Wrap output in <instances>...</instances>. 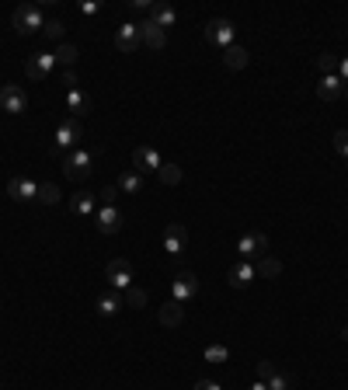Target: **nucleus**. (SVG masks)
<instances>
[{
	"label": "nucleus",
	"instance_id": "7",
	"mask_svg": "<svg viewBox=\"0 0 348 390\" xmlns=\"http://www.w3.org/2000/svg\"><path fill=\"white\" fill-rule=\"evenodd\" d=\"M234 21H226V18H213L209 25H206V39L213 42V45H219V49H230L234 45Z\"/></svg>",
	"mask_w": 348,
	"mask_h": 390
},
{
	"label": "nucleus",
	"instance_id": "42",
	"mask_svg": "<svg viewBox=\"0 0 348 390\" xmlns=\"http://www.w3.org/2000/svg\"><path fill=\"white\" fill-rule=\"evenodd\" d=\"M248 390H268V383H265V380H254V383H251Z\"/></svg>",
	"mask_w": 348,
	"mask_h": 390
},
{
	"label": "nucleus",
	"instance_id": "16",
	"mask_svg": "<svg viewBox=\"0 0 348 390\" xmlns=\"http://www.w3.org/2000/svg\"><path fill=\"white\" fill-rule=\"evenodd\" d=\"M140 42L150 45V49H164V45H167V32L157 28L153 21H143V25H140Z\"/></svg>",
	"mask_w": 348,
	"mask_h": 390
},
{
	"label": "nucleus",
	"instance_id": "29",
	"mask_svg": "<svg viewBox=\"0 0 348 390\" xmlns=\"http://www.w3.org/2000/svg\"><path fill=\"white\" fill-rule=\"evenodd\" d=\"M338 56L334 52H320V60H317V70H320V77H331V74H338Z\"/></svg>",
	"mask_w": 348,
	"mask_h": 390
},
{
	"label": "nucleus",
	"instance_id": "33",
	"mask_svg": "<svg viewBox=\"0 0 348 390\" xmlns=\"http://www.w3.org/2000/svg\"><path fill=\"white\" fill-rule=\"evenodd\" d=\"M42 32H45V39H63V32H67V28H63V21H56V18H52V21H45V28H42Z\"/></svg>",
	"mask_w": 348,
	"mask_h": 390
},
{
	"label": "nucleus",
	"instance_id": "23",
	"mask_svg": "<svg viewBox=\"0 0 348 390\" xmlns=\"http://www.w3.org/2000/svg\"><path fill=\"white\" fill-rule=\"evenodd\" d=\"M70 206H74L77 216H94V213H98V199H94L91 192H77Z\"/></svg>",
	"mask_w": 348,
	"mask_h": 390
},
{
	"label": "nucleus",
	"instance_id": "19",
	"mask_svg": "<svg viewBox=\"0 0 348 390\" xmlns=\"http://www.w3.org/2000/svg\"><path fill=\"white\" fill-rule=\"evenodd\" d=\"M341 91H345V84H341V77H338V74L320 77V84H317V98H320V101H338V98H341Z\"/></svg>",
	"mask_w": 348,
	"mask_h": 390
},
{
	"label": "nucleus",
	"instance_id": "34",
	"mask_svg": "<svg viewBox=\"0 0 348 390\" xmlns=\"http://www.w3.org/2000/svg\"><path fill=\"white\" fill-rule=\"evenodd\" d=\"M334 150L348 160V129H338V133H334Z\"/></svg>",
	"mask_w": 348,
	"mask_h": 390
},
{
	"label": "nucleus",
	"instance_id": "17",
	"mask_svg": "<svg viewBox=\"0 0 348 390\" xmlns=\"http://www.w3.org/2000/svg\"><path fill=\"white\" fill-rule=\"evenodd\" d=\"M126 307V300H122V293H105V296H98V303H94V310H98V317H115Z\"/></svg>",
	"mask_w": 348,
	"mask_h": 390
},
{
	"label": "nucleus",
	"instance_id": "38",
	"mask_svg": "<svg viewBox=\"0 0 348 390\" xmlns=\"http://www.w3.org/2000/svg\"><path fill=\"white\" fill-rule=\"evenodd\" d=\"M192 390H223V387H219L216 380H199V383H195Z\"/></svg>",
	"mask_w": 348,
	"mask_h": 390
},
{
	"label": "nucleus",
	"instance_id": "6",
	"mask_svg": "<svg viewBox=\"0 0 348 390\" xmlns=\"http://www.w3.org/2000/svg\"><path fill=\"white\" fill-rule=\"evenodd\" d=\"M0 108L11 111V116H21V111H28V94H25V87L4 84V87H0Z\"/></svg>",
	"mask_w": 348,
	"mask_h": 390
},
{
	"label": "nucleus",
	"instance_id": "3",
	"mask_svg": "<svg viewBox=\"0 0 348 390\" xmlns=\"http://www.w3.org/2000/svg\"><path fill=\"white\" fill-rule=\"evenodd\" d=\"M80 140H84V126H80V119H63L60 129H56V150L70 153V150L80 147Z\"/></svg>",
	"mask_w": 348,
	"mask_h": 390
},
{
	"label": "nucleus",
	"instance_id": "36",
	"mask_svg": "<svg viewBox=\"0 0 348 390\" xmlns=\"http://www.w3.org/2000/svg\"><path fill=\"white\" fill-rule=\"evenodd\" d=\"M63 87H67V94L80 87V80H77V74H74V70H63Z\"/></svg>",
	"mask_w": 348,
	"mask_h": 390
},
{
	"label": "nucleus",
	"instance_id": "2",
	"mask_svg": "<svg viewBox=\"0 0 348 390\" xmlns=\"http://www.w3.org/2000/svg\"><path fill=\"white\" fill-rule=\"evenodd\" d=\"M105 279L111 283L115 293H126V290L133 286V261H129V258H111V261L105 265Z\"/></svg>",
	"mask_w": 348,
	"mask_h": 390
},
{
	"label": "nucleus",
	"instance_id": "18",
	"mask_svg": "<svg viewBox=\"0 0 348 390\" xmlns=\"http://www.w3.org/2000/svg\"><path fill=\"white\" fill-rule=\"evenodd\" d=\"M248 63H251V56H248L244 45H230V49H223V67H226V70H244Z\"/></svg>",
	"mask_w": 348,
	"mask_h": 390
},
{
	"label": "nucleus",
	"instance_id": "12",
	"mask_svg": "<svg viewBox=\"0 0 348 390\" xmlns=\"http://www.w3.org/2000/svg\"><path fill=\"white\" fill-rule=\"evenodd\" d=\"M94 219H98V230H101V234H119V230H122V213H119V206H101V209L94 213Z\"/></svg>",
	"mask_w": 348,
	"mask_h": 390
},
{
	"label": "nucleus",
	"instance_id": "11",
	"mask_svg": "<svg viewBox=\"0 0 348 390\" xmlns=\"http://www.w3.org/2000/svg\"><path fill=\"white\" fill-rule=\"evenodd\" d=\"M52 67H56V56H52V52H35V56H28L25 74H28L32 80H45V77L52 74Z\"/></svg>",
	"mask_w": 348,
	"mask_h": 390
},
{
	"label": "nucleus",
	"instance_id": "35",
	"mask_svg": "<svg viewBox=\"0 0 348 390\" xmlns=\"http://www.w3.org/2000/svg\"><path fill=\"white\" fill-rule=\"evenodd\" d=\"M115 195H119V185H105L101 188V202L105 206H115Z\"/></svg>",
	"mask_w": 348,
	"mask_h": 390
},
{
	"label": "nucleus",
	"instance_id": "20",
	"mask_svg": "<svg viewBox=\"0 0 348 390\" xmlns=\"http://www.w3.org/2000/svg\"><path fill=\"white\" fill-rule=\"evenodd\" d=\"M146 21H153L157 28H164V32H167L174 21H178V14H174V8H171V4H153V8H150V14H146Z\"/></svg>",
	"mask_w": 348,
	"mask_h": 390
},
{
	"label": "nucleus",
	"instance_id": "14",
	"mask_svg": "<svg viewBox=\"0 0 348 390\" xmlns=\"http://www.w3.org/2000/svg\"><path fill=\"white\" fill-rule=\"evenodd\" d=\"M258 279V272H254V265L251 261H237L234 268H230V275H226V283L234 286V290H248L251 283Z\"/></svg>",
	"mask_w": 348,
	"mask_h": 390
},
{
	"label": "nucleus",
	"instance_id": "25",
	"mask_svg": "<svg viewBox=\"0 0 348 390\" xmlns=\"http://www.w3.org/2000/svg\"><path fill=\"white\" fill-rule=\"evenodd\" d=\"M52 56H56V63H63V67H74V63L80 60V49H77L74 42H63V45L56 49Z\"/></svg>",
	"mask_w": 348,
	"mask_h": 390
},
{
	"label": "nucleus",
	"instance_id": "13",
	"mask_svg": "<svg viewBox=\"0 0 348 390\" xmlns=\"http://www.w3.org/2000/svg\"><path fill=\"white\" fill-rule=\"evenodd\" d=\"M8 195H11L14 202H28V199H39V185H35L32 178L18 175V178L8 182Z\"/></svg>",
	"mask_w": 348,
	"mask_h": 390
},
{
	"label": "nucleus",
	"instance_id": "31",
	"mask_svg": "<svg viewBox=\"0 0 348 390\" xmlns=\"http://www.w3.org/2000/svg\"><path fill=\"white\" fill-rule=\"evenodd\" d=\"M265 383H268V390H289V387H293V380H289L285 373H279V369H275Z\"/></svg>",
	"mask_w": 348,
	"mask_h": 390
},
{
	"label": "nucleus",
	"instance_id": "28",
	"mask_svg": "<svg viewBox=\"0 0 348 390\" xmlns=\"http://www.w3.org/2000/svg\"><path fill=\"white\" fill-rule=\"evenodd\" d=\"M122 300H126V307H133V310H143V307H146V290H140V286H129V290L122 293Z\"/></svg>",
	"mask_w": 348,
	"mask_h": 390
},
{
	"label": "nucleus",
	"instance_id": "41",
	"mask_svg": "<svg viewBox=\"0 0 348 390\" xmlns=\"http://www.w3.org/2000/svg\"><path fill=\"white\" fill-rule=\"evenodd\" d=\"M150 8H153V4H146V0H133V11H146V14H150Z\"/></svg>",
	"mask_w": 348,
	"mask_h": 390
},
{
	"label": "nucleus",
	"instance_id": "15",
	"mask_svg": "<svg viewBox=\"0 0 348 390\" xmlns=\"http://www.w3.org/2000/svg\"><path fill=\"white\" fill-rule=\"evenodd\" d=\"M115 45H119L122 52H136L143 42H140V25H133V21H126V25H119V32H115Z\"/></svg>",
	"mask_w": 348,
	"mask_h": 390
},
{
	"label": "nucleus",
	"instance_id": "24",
	"mask_svg": "<svg viewBox=\"0 0 348 390\" xmlns=\"http://www.w3.org/2000/svg\"><path fill=\"white\" fill-rule=\"evenodd\" d=\"M254 272H258V279H275V275L282 272V261L272 258V254H265V258L254 261Z\"/></svg>",
	"mask_w": 348,
	"mask_h": 390
},
{
	"label": "nucleus",
	"instance_id": "32",
	"mask_svg": "<svg viewBox=\"0 0 348 390\" xmlns=\"http://www.w3.org/2000/svg\"><path fill=\"white\" fill-rule=\"evenodd\" d=\"M230 359V349L226 345H209L206 349V362H226Z\"/></svg>",
	"mask_w": 348,
	"mask_h": 390
},
{
	"label": "nucleus",
	"instance_id": "44",
	"mask_svg": "<svg viewBox=\"0 0 348 390\" xmlns=\"http://www.w3.org/2000/svg\"><path fill=\"white\" fill-rule=\"evenodd\" d=\"M345 101H348V84H345Z\"/></svg>",
	"mask_w": 348,
	"mask_h": 390
},
{
	"label": "nucleus",
	"instance_id": "8",
	"mask_svg": "<svg viewBox=\"0 0 348 390\" xmlns=\"http://www.w3.org/2000/svg\"><path fill=\"white\" fill-rule=\"evenodd\" d=\"M265 251H268V237H265V234H244V237L237 241L241 261H251V265H254V258H265Z\"/></svg>",
	"mask_w": 348,
	"mask_h": 390
},
{
	"label": "nucleus",
	"instance_id": "10",
	"mask_svg": "<svg viewBox=\"0 0 348 390\" xmlns=\"http://www.w3.org/2000/svg\"><path fill=\"white\" fill-rule=\"evenodd\" d=\"M188 248V230L182 227V223H167L164 227V251L167 254H182Z\"/></svg>",
	"mask_w": 348,
	"mask_h": 390
},
{
	"label": "nucleus",
	"instance_id": "39",
	"mask_svg": "<svg viewBox=\"0 0 348 390\" xmlns=\"http://www.w3.org/2000/svg\"><path fill=\"white\" fill-rule=\"evenodd\" d=\"M80 11H84V14H98V11H101V4H98V0H84Z\"/></svg>",
	"mask_w": 348,
	"mask_h": 390
},
{
	"label": "nucleus",
	"instance_id": "40",
	"mask_svg": "<svg viewBox=\"0 0 348 390\" xmlns=\"http://www.w3.org/2000/svg\"><path fill=\"white\" fill-rule=\"evenodd\" d=\"M338 77H341V84H348V56H341V63H338Z\"/></svg>",
	"mask_w": 348,
	"mask_h": 390
},
{
	"label": "nucleus",
	"instance_id": "9",
	"mask_svg": "<svg viewBox=\"0 0 348 390\" xmlns=\"http://www.w3.org/2000/svg\"><path fill=\"white\" fill-rule=\"evenodd\" d=\"M160 153L153 147H136L133 150V171L136 175H150V171H160Z\"/></svg>",
	"mask_w": 348,
	"mask_h": 390
},
{
	"label": "nucleus",
	"instance_id": "22",
	"mask_svg": "<svg viewBox=\"0 0 348 390\" xmlns=\"http://www.w3.org/2000/svg\"><path fill=\"white\" fill-rule=\"evenodd\" d=\"M182 321H185V307H182V303L171 300V303L160 307V324H164V327H178Z\"/></svg>",
	"mask_w": 348,
	"mask_h": 390
},
{
	"label": "nucleus",
	"instance_id": "1",
	"mask_svg": "<svg viewBox=\"0 0 348 390\" xmlns=\"http://www.w3.org/2000/svg\"><path fill=\"white\" fill-rule=\"evenodd\" d=\"M91 150L87 147H77V150H70V153H63V175L70 178V182H84L87 175H91Z\"/></svg>",
	"mask_w": 348,
	"mask_h": 390
},
{
	"label": "nucleus",
	"instance_id": "26",
	"mask_svg": "<svg viewBox=\"0 0 348 390\" xmlns=\"http://www.w3.org/2000/svg\"><path fill=\"white\" fill-rule=\"evenodd\" d=\"M119 192H126V195H140V192H143V175L126 171V175L119 178Z\"/></svg>",
	"mask_w": 348,
	"mask_h": 390
},
{
	"label": "nucleus",
	"instance_id": "43",
	"mask_svg": "<svg viewBox=\"0 0 348 390\" xmlns=\"http://www.w3.org/2000/svg\"><path fill=\"white\" fill-rule=\"evenodd\" d=\"M341 338H345V342H348V327H341Z\"/></svg>",
	"mask_w": 348,
	"mask_h": 390
},
{
	"label": "nucleus",
	"instance_id": "21",
	"mask_svg": "<svg viewBox=\"0 0 348 390\" xmlns=\"http://www.w3.org/2000/svg\"><path fill=\"white\" fill-rule=\"evenodd\" d=\"M67 111H70V119H80L84 111H91V98L77 87V91H70L67 94Z\"/></svg>",
	"mask_w": 348,
	"mask_h": 390
},
{
	"label": "nucleus",
	"instance_id": "30",
	"mask_svg": "<svg viewBox=\"0 0 348 390\" xmlns=\"http://www.w3.org/2000/svg\"><path fill=\"white\" fill-rule=\"evenodd\" d=\"M157 175H160L164 185H178V182H182V167H178V164H160Z\"/></svg>",
	"mask_w": 348,
	"mask_h": 390
},
{
	"label": "nucleus",
	"instance_id": "27",
	"mask_svg": "<svg viewBox=\"0 0 348 390\" xmlns=\"http://www.w3.org/2000/svg\"><path fill=\"white\" fill-rule=\"evenodd\" d=\"M60 199H63L60 185H52V182H42V185H39V202H45V206H56Z\"/></svg>",
	"mask_w": 348,
	"mask_h": 390
},
{
	"label": "nucleus",
	"instance_id": "37",
	"mask_svg": "<svg viewBox=\"0 0 348 390\" xmlns=\"http://www.w3.org/2000/svg\"><path fill=\"white\" fill-rule=\"evenodd\" d=\"M272 373H275V362H268V359H265V362H258V380H268Z\"/></svg>",
	"mask_w": 348,
	"mask_h": 390
},
{
	"label": "nucleus",
	"instance_id": "5",
	"mask_svg": "<svg viewBox=\"0 0 348 390\" xmlns=\"http://www.w3.org/2000/svg\"><path fill=\"white\" fill-rule=\"evenodd\" d=\"M39 28H45L42 11H39L35 4H21V8L14 11V32H18V35H32V32H39Z\"/></svg>",
	"mask_w": 348,
	"mask_h": 390
},
{
	"label": "nucleus",
	"instance_id": "4",
	"mask_svg": "<svg viewBox=\"0 0 348 390\" xmlns=\"http://www.w3.org/2000/svg\"><path fill=\"white\" fill-rule=\"evenodd\" d=\"M199 296V279L192 275V272H178L174 275V283H171V300L174 303H188V300H195Z\"/></svg>",
	"mask_w": 348,
	"mask_h": 390
}]
</instances>
